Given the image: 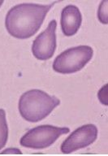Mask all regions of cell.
Wrapping results in <instances>:
<instances>
[{
  "label": "cell",
  "instance_id": "1",
  "mask_svg": "<svg viewBox=\"0 0 108 156\" xmlns=\"http://www.w3.org/2000/svg\"><path fill=\"white\" fill-rule=\"evenodd\" d=\"M56 3L48 5L20 3L8 12L5 26L10 35L18 39H28L33 36L42 26L45 17Z\"/></svg>",
  "mask_w": 108,
  "mask_h": 156
},
{
  "label": "cell",
  "instance_id": "2",
  "mask_svg": "<svg viewBox=\"0 0 108 156\" xmlns=\"http://www.w3.org/2000/svg\"><path fill=\"white\" fill-rule=\"evenodd\" d=\"M60 104V101L40 90H31L24 93L19 100L20 115L29 122L37 123L49 115Z\"/></svg>",
  "mask_w": 108,
  "mask_h": 156
},
{
  "label": "cell",
  "instance_id": "3",
  "mask_svg": "<svg viewBox=\"0 0 108 156\" xmlns=\"http://www.w3.org/2000/svg\"><path fill=\"white\" fill-rule=\"evenodd\" d=\"M93 51L89 46H79L69 48L57 56L53 63L54 72L70 74L81 71L90 61Z\"/></svg>",
  "mask_w": 108,
  "mask_h": 156
},
{
  "label": "cell",
  "instance_id": "4",
  "mask_svg": "<svg viewBox=\"0 0 108 156\" xmlns=\"http://www.w3.org/2000/svg\"><path fill=\"white\" fill-rule=\"evenodd\" d=\"M69 132V128L66 127L40 125L29 130L20 138V143L24 147L42 150L51 146L59 136Z\"/></svg>",
  "mask_w": 108,
  "mask_h": 156
},
{
  "label": "cell",
  "instance_id": "5",
  "mask_svg": "<svg viewBox=\"0 0 108 156\" xmlns=\"http://www.w3.org/2000/svg\"><path fill=\"white\" fill-rule=\"evenodd\" d=\"M98 128L93 124H88L74 130L61 145L64 154H71L74 151L85 148L96 141L98 137Z\"/></svg>",
  "mask_w": 108,
  "mask_h": 156
},
{
  "label": "cell",
  "instance_id": "6",
  "mask_svg": "<svg viewBox=\"0 0 108 156\" xmlns=\"http://www.w3.org/2000/svg\"><path fill=\"white\" fill-rule=\"evenodd\" d=\"M57 22L53 20L44 31L41 33L33 42L32 53L39 60H47L51 58L56 49Z\"/></svg>",
  "mask_w": 108,
  "mask_h": 156
},
{
  "label": "cell",
  "instance_id": "7",
  "mask_svg": "<svg viewBox=\"0 0 108 156\" xmlns=\"http://www.w3.org/2000/svg\"><path fill=\"white\" fill-rule=\"evenodd\" d=\"M82 22L81 11L75 5H68L62 10L61 24L62 32L67 37L73 36L77 33Z\"/></svg>",
  "mask_w": 108,
  "mask_h": 156
},
{
  "label": "cell",
  "instance_id": "8",
  "mask_svg": "<svg viewBox=\"0 0 108 156\" xmlns=\"http://www.w3.org/2000/svg\"><path fill=\"white\" fill-rule=\"evenodd\" d=\"M8 139V126L6 119V112L0 109V150L5 146Z\"/></svg>",
  "mask_w": 108,
  "mask_h": 156
},
{
  "label": "cell",
  "instance_id": "9",
  "mask_svg": "<svg viewBox=\"0 0 108 156\" xmlns=\"http://www.w3.org/2000/svg\"><path fill=\"white\" fill-rule=\"evenodd\" d=\"M98 17L99 21L103 24H107V1H103L101 2L98 11Z\"/></svg>",
  "mask_w": 108,
  "mask_h": 156
},
{
  "label": "cell",
  "instance_id": "10",
  "mask_svg": "<svg viewBox=\"0 0 108 156\" xmlns=\"http://www.w3.org/2000/svg\"><path fill=\"white\" fill-rule=\"evenodd\" d=\"M98 98L103 105H107V85L103 86L98 92Z\"/></svg>",
  "mask_w": 108,
  "mask_h": 156
},
{
  "label": "cell",
  "instance_id": "11",
  "mask_svg": "<svg viewBox=\"0 0 108 156\" xmlns=\"http://www.w3.org/2000/svg\"><path fill=\"white\" fill-rule=\"evenodd\" d=\"M2 154H21V151H20L18 149L15 148H10V149H7V151H3L2 152Z\"/></svg>",
  "mask_w": 108,
  "mask_h": 156
},
{
  "label": "cell",
  "instance_id": "12",
  "mask_svg": "<svg viewBox=\"0 0 108 156\" xmlns=\"http://www.w3.org/2000/svg\"><path fill=\"white\" fill-rule=\"evenodd\" d=\"M3 1H0V7L2 6V4H3Z\"/></svg>",
  "mask_w": 108,
  "mask_h": 156
}]
</instances>
